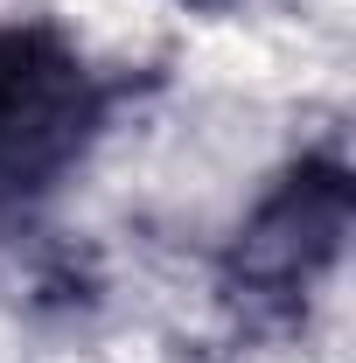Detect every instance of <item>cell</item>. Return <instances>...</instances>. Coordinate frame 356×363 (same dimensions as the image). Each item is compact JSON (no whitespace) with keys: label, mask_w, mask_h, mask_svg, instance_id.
<instances>
[{"label":"cell","mask_w":356,"mask_h":363,"mask_svg":"<svg viewBox=\"0 0 356 363\" xmlns=\"http://www.w3.org/2000/svg\"><path fill=\"white\" fill-rule=\"evenodd\" d=\"M98 98L49 28H0V189L49 182L84 147Z\"/></svg>","instance_id":"obj_1"}]
</instances>
